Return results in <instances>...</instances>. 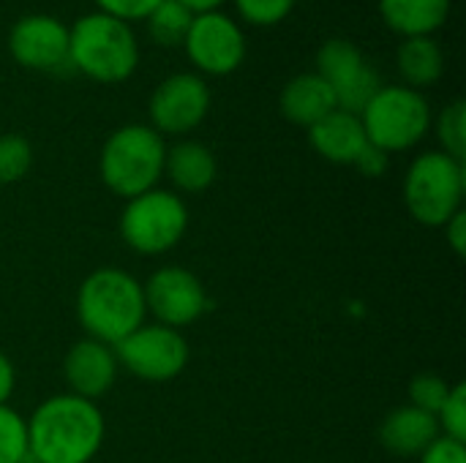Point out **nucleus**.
Segmentation results:
<instances>
[{
    "label": "nucleus",
    "mask_w": 466,
    "mask_h": 463,
    "mask_svg": "<svg viewBox=\"0 0 466 463\" xmlns=\"http://www.w3.org/2000/svg\"><path fill=\"white\" fill-rule=\"evenodd\" d=\"M104 415L96 401L74 393L52 396L27 420L33 463H90L104 445Z\"/></svg>",
    "instance_id": "f257e3e1"
},
{
    "label": "nucleus",
    "mask_w": 466,
    "mask_h": 463,
    "mask_svg": "<svg viewBox=\"0 0 466 463\" xmlns=\"http://www.w3.org/2000/svg\"><path fill=\"white\" fill-rule=\"evenodd\" d=\"M145 292L142 284L117 267L93 270L76 292V319L87 338L106 347H117L126 336L145 322Z\"/></svg>",
    "instance_id": "f03ea898"
},
{
    "label": "nucleus",
    "mask_w": 466,
    "mask_h": 463,
    "mask_svg": "<svg viewBox=\"0 0 466 463\" xmlns=\"http://www.w3.org/2000/svg\"><path fill=\"white\" fill-rule=\"evenodd\" d=\"M68 65L93 82H126L139 65V41L128 22L93 11L68 27Z\"/></svg>",
    "instance_id": "7ed1b4c3"
},
{
    "label": "nucleus",
    "mask_w": 466,
    "mask_h": 463,
    "mask_svg": "<svg viewBox=\"0 0 466 463\" xmlns=\"http://www.w3.org/2000/svg\"><path fill=\"white\" fill-rule=\"evenodd\" d=\"M167 145L158 131L150 126L128 123L109 134L101 147L98 172L104 186L123 196L134 199L150 188H156L158 177L164 175Z\"/></svg>",
    "instance_id": "20e7f679"
},
{
    "label": "nucleus",
    "mask_w": 466,
    "mask_h": 463,
    "mask_svg": "<svg viewBox=\"0 0 466 463\" xmlns=\"http://www.w3.org/2000/svg\"><path fill=\"white\" fill-rule=\"evenodd\" d=\"M464 161L451 158L442 150L418 156L404 177V202L410 216L431 229H442L464 199Z\"/></svg>",
    "instance_id": "39448f33"
},
{
    "label": "nucleus",
    "mask_w": 466,
    "mask_h": 463,
    "mask_svg": "<svg viewBox=\"0 0 466 463\" xmlns=\"http://www.w3.org/2000/svg\"><path fill=\"white\" fill-rule=\"evenodd\" d=\"M431 120V106L423 93L407 85H382L360 112L369 145L388 156L415 147L429 134Z\"/></svg>",
    "instance_id": "423d86ee"
},
{
    "label": "nucleus",
    "mask_w": 466,
    "mask_h": 463,
    "mask_svg": "<svg viewBox=\"0 0 466 463\" xmlns=\"http://www.w3.org/2000/svg\"><path fill=\"white\" fill-rule=\"evenodd\" d=\"M188 229L186 202L175 191L150 188L123 207L120 235L128 248L145 257L172 251Z\"/></svg>",
    "instance_id": "0eeeda50"
},
{
    "label": "nucleus",
    "mask_w": 466,
    "mask_h": 463,
    "mask_svg": "<svg viewBox=\"0 0 466 463\" xmlns=\"http://www.w3.org/2000/svg\"><path fill=\"white\" fill-rule=\"evenodd\" d=\"M317 74L330 85L336 106L360 115L382 87L380 74L366 60L363 49L347 38H328L317 52Z\"/></svg>",
    "instance_id": "6e6552de"
},
{
    "label": "nucleus",
    "mask_w": 466,
    "mask_h": 463,
    "mask_svg": "<svg viewBox=\"0 0 466 463\" xmlns=\"http://www.w3.org/2000/svg\"><path fill=\"white\" fill-rule=\"evenodd\" d=\"M115 349L117 363L145 382H169L188 363V344L180 330L164 325H142Z\"/></svg>",
    "instance_id": "1a4fd4ad"
},
{
    "label": "nucleus",
    "mask_w": 466,
    "mask_h": 463,
    "mask_svg": "<svg viewBox=\"0 0 466 463\" xmlns=\"http://www.w3.org/2000/svg\"><path fill=\"white\" fill-rule=\"evenodd\" d=\"M183 46L197 71L208 76H227L246 60V35L240 25L224 11L194 14Z\"/></svg>",
    "instance_id": "9d476101"
},
{
    "label": "nucleus",
    "mask_w": 466,
    "mask_h": 463,
    "mask_svg": "<svg viewBox=\"0 0 466 463\" xmlns=\"http://www.w3.org/2000/svg\"><path fill=\"white\" fill-rule=\"evenodd\" d=\"M150 128L172 136L194 131L210 112V87L199 74H172L150 96Z\"/></svg>",
    "instance_id": "9b49d317"
},
{
    "label": "nucleus",
    "mask_w": 466,
    "mask_h": 463,
    "mask_svg": "<svg viewBox=\"0 0 466 463\" xmlns=\"http://www.w3.org/2000/svg\"><path fill=\"white\" fill-rule=\"evenodd\" d=\"M145 308L158 319V325L180 330L197 322L208 311V295L202 281L186 267H161L147 284H142Z\"/></svg>",
    "instance_id": "f8f14e48"
},
{
    "label": "nucleus",
    "mask_w": 466,
    "mask_h": 463,
    "mask_svg": "<svg viewBox=\"0 0 466 463\" xmlns=\"http://www.w3.org/2000/svg\"><path fill=\"white\" fill-rule=\"evenodd\" d=\"M11 57L33 71L68 65V27L49 14H25L8 30Z\"/></svg>",
    "instance_id": "ddd939ff"
},
{
    "label": "nucleus",
    "mask_w": 466,
    "mask_h": 463,
    "mask_svg": "<svg viewBox=\"0 0 466 463\" xmlns=\"http://www.w3.org/2000/svg\"><path fill=\"white\" fill-rule=\"evenodd\" d=\"M63 374L74 396L96 401L104 393H109V388L115 385L117 377L115 349L93 338L76 341L63 360Z\"/></svg>",
    "instance_id": "4468645a"
},
{
    "label": "nucleus",
    "mask_w": 466,
    "mask_h": 463,
    "mask_svg": "<svg viewBox=\"0 0 466 463\" xmlns=\"http://www.w3.org/2000/svg\"><path fill=\"white\" fill-rule=\"evenodd\" d=\"M309 142L325 161L333 164H355L360 150L369 145L360 115L344 109H333L319 123H314L309 128Z\"/></svg>",
    "instance_id": "2eb2a0df"
},
{
    "label": "nucleus",
    "mask_w": 466,
    "mask_h": 463,
    "mask_svg": "<svg viewBox=\"0 0 466 463\" xmlns=\"http://www.w3.org/2000/svg\"><path fill=\"white\" fill-rule=\"evenodd\" d=\"M279 106H281V115L289 123L303 126V128H311L325 115L339 109L330 85L317 71H306V74L292 76L281 90Z\"/></svg>",
    "instance_id": "dca6fc26"
},
{
    "label": "nucleus",
    "mask_w": 466,
    "mask_h": 463,
    "mask_svg": "<svg viewBox=\"0 0 466 463\" xmlns=\"http://www.w3.org/2000/svg\"><path fill=\"white\" fill-rule=\"evenodd\" d=\"M440 437V423L434 415L415 409V407H399L393 409L382 426H380V442L393 456H420L434 439Z\"/></svg>",
    "instance_id": "f3484780"
},
{
    "label": "nucleus",
    "mask_w": 466,
    "mask_h": 463,
    "mask_svg": "<svg viewBox=\"0 0 466 463\" xmlns=\"http://www.w3.org/2000/svg\"><path fill=\"white\" fill-rule=\"evenodd\" d=\"M164 172L177 191L199 194V191L213 186L218 164H216V156L210 147H205L202 142L186 139V142H177L167 150Z\"/></svg>",
    "instance_id": "a211bd4d"
},
{
    "label": "nucleus",
    "mask_w": 466,
    "mask_h": 463,
    "mask_svg": "<svg viewBox=\"0 0 466 463\" xmlns=\"http://www.w3.org/2000/svg\"><path fill=\"white\" fill-rule=\"evenodd\" d=\"M382 22L404 35H434L451 16V0H380Z\"/></svg>",
    "instance_id": "6ab92c4d"
},
{
    "label": "nucleus",
    "mask_w": 466,
    "mask_h": 463,
    "mask_svg": "<svg viewBox=\"0 0 466 463\" xmlns=\"http://www.w3.org/2000/svg\"><path fill=\"white\" fill-rule=\"evenodd\" d=\"M396 65L407 87L420 90L434 85L445 71V52L434 41V35H415L404 38L396 52Z\"/></svg>",
    "instance_id": "aec40b11"
},
{
    "label": "nucleus",
    "mask_w": 466,
    "mask_h": 463,
    "mask_svg": "<svg viewBox=\"0 0 466 463\" xmlns=\"http://www.w3.org/2000/svg\"><path fill=\"white\" fill-rule=\"evenodd\" d=\"M191 19H194V14H191L183 3H177V0H161V3L145 16L153 41H156V44H164V46H177V44H183V38H186V33H188V27H191Z\"/></svg>",
    "instance_id": "412c9836"
},
{
    "label": "nucleus",
    "mask_w": 466,
    "mask_h": 463,
    "mask_svg": "<svg viewBox=\"0 0 466 463\" xmlns=\"http://www.w3.org/2000/svg\"><path fill=\"white\" fill-rule=\"evenodd\" d=\"M437 128V139L442 145V153H448L456 161H464L466 156V104L461 98L451 101L437 120H431Z\"/></svg>",
    "instance_id": "4be33fe9"
},
{
    "label": "nucleus",
    "mask_w": 466,
    "mask_h": 463,
    "mask_svg": "<svg viewBox=\"0 0 466 463\" xmlns=\"http://www.w3.org/2000/svg\"><path fill=\"white\" fill-rule=\"evenodd\" d=\"M30 450H27V420L11 409L0 407V463H27Z\"/></svg>",
    "instance_id": "5701e85b"
},
{
    "label": "nucleus",
    "mask_w": 466,
    "mask_h": 463,
    "mask_svg": "<svg viewBox=\"0 0 466 463\" xmlns=\"http://www.w3.org/2000/svg\"><path fill=\"white\" fill-rule=\"evenodd\" d=\"M33 164V147L19 134L0 136V186L16 183L27 175Z\"/></svg>",
    "instance_id": "b1692460"
},
{
    "label": "nucleus",
    "mask_w": 466,
    "mask_h": 463,
    "mask_svg": "<svg viewBox=\"0 0 466 463\" xmlns=\"http://www.w3.org/2000/svg\"><path fill=\"white\" fill-rule=\"evenodd\" d=\"M451 385L437 377V374H418L410 385V407L423 409L429 415L437 418V412L442 409V404L448 401Z\"/></svg>",
    "instance_id": "393cba45"
},
{
    "label": "nucleus",
    "mask_w": 466,
    "mask_h": 463,
    "mask_svg": "<svg viewBox=\"0 0 466 463\" xmlns=\"http://www.w3.org/2000/svg\"><path fill=\"white\" fill-rule=\"evenodd\" d=\"M232 3L248 25L273 27L292 14L298 0H232Z\"/></svg>",
    "instance_id": "a878e982"
},
{
    "label": "nucleus",
    "mask_w": 466,
    "mask_h": 463,
    "mask_svg": "<svg viewBox=\"0 0 466 463\" xmlns=\"http://www.w3.org/2000/svg\"><path fill=\"white\" fill-rule=\"evenodd\" d=\"M437 423L440 431H445L442 437H451L456 442L466 445V388L464 385H453L448 393V401L442 404V409L437 412Z\"/></svg>",
    "instance_id": "bb28decb"
},
{
    "label": "nucleus",
    "mask_w": 466,
    "mask_h": 463,
    "mask_svg": "<svg viewBox=\"0 0 466 463\" xmlns=\"http://www.w3.org/2000/svg\"><path fill=\"white\" fill-rule=\"evenodd\" d=\"M161 0H96L98 11L101 14H109L115 19H123V22H137V19H145Z\"/></svg>",
    "instance_id": "cd10ccee"
},
{
    "label": "nucleus",
    "mask_w": 466,
    "mask_h": 463,
    "mask_svg": "<svg viewBox=\"0 0 466 463\" xmlns=\"http://www.w3.org/2000/svg\"><path fill=\"white\" fill-rule=\"evenodd\" d=\"M420 463H466V445L451 437H437L420 453Z\"/></svg>",
    "instance_id": "c85d7f7f"
},
{
    "label": "nucleus",
    "mask_w": 466,
    "mask_h": 463,
    "mask_svg": "<svg viewBox=\"0 0 466 463\" xmlns=\"http://www.w3.org/2000/svg\"><path fill=\"white\" fill-rule=\"evenodd\" d=\"M352 166H358L366 177H380V175H385V169H388V153H382V150L374 147V145H366V147L360 150V156L355 158Z\"/></svg>",
    "instance_id": "c756f323"
},
{
    "label": "nucleus",
    "mask_w": 466,
    "mask_h": 463,
    "mask_svg": "<svg viewBox=\"0 0 466 463\" xmlns=\"http://www.w3.org/2000/svg\"><path fill=\"white\" fill-rule=\"evenodd\" d=\"M445 237H448V243H451V248L456 251V257H464L466 254V213L464 210H459L445 226Z\"/></svg>",
    "instance_id": "7c9ffc66"
},
{
    "label": "nucleus",
    "mask_w": 466,
    "mask_h": 463,
    "mask_svg": "<svg viewBox=\"0 0 466 463\" xmlns=\"http://www.w3.org/2000/svg\"><path fill=\"white\" fill-rule=\"evenodd\" d=\"M14 385H16V374H14V366L11 360L0 352V407L8 401V396L14 393Z\"/></svg>",
    "instance_id": "2f4dec72"
},
{
    "label": "nucleus",
    "mask_w": 466,
    "mask_h": 463,
    "mask_svg": "<svg viewBox=\"0 0 466 463\" xmlns=\"http://www.w3.org/2000/svg\"><path fill=\"white\" fill-rule=\"evenodd\" d=\"M177 3H183L191 14H205V11H221L227 0H177Z\"/></svg>",
    "instance_id": "473e14b6"
}]
</instances>
